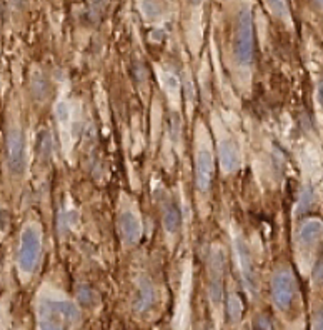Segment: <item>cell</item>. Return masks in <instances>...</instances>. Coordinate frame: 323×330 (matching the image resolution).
<instances>
[{"instance_id": "obj_4", "label": "cell", "mask_w": 323, "mask_h": 330, "mask_svg": "<svg viewBox=\"0 0 323 330\" xmlns=\"http://www.w3.org/2000/svg\"><path fill=\"white\" fill-rule=\"evenodd\" d=\"M297 292L295 277L290 270L276 272L271 280V300L279 310H288L292 305L293 295Z\"/></svg>"}, {"instance_id": "obj_5", "label": "cell", "mask_w": 323, "mask_h": 330, "mask_svg": "<svg viewBox=\"0 0 323 330\" xmlns=\"http://www.w3.org/2000/svg\"><path fill=\"white\" fill-rule=\"evenodd\" d=\"M7 162L14 175H22L27 169V150L25 139L17 127L10 129L7 134Z\"/></svg>"}, {"instance_id": "obj_11", "label": "cell", "mask_w": 323, "mask_h": 330, "mask_svg": "<svg viewBox=\"0 0 323 330\" xmlns=\"http://www.w3.org/2000/svg\"><path fill=\"white\" fill-rule=\"evenodd\" d=\"M323 234V222L318 219H308L300 225L298 240L303 245H313Z\"/></svg>"}, {"instance_id": "obj_8", "label": "cell", "mask_w": 323, "mask_h": 330, "mask_svg": "<svg viewBox=\"0 0 323 330\" xmlns=\"http://www.w3.org/2000/svg\"><path fill=\"white\" fill-rule=\"evenodd\" d=\"M235 255L237 262H239V269L242 274V282L247 287L248 292L255 290V270H253V262L250 250H248L247 243L242 238H235Z\"/></svg>"}, {"instance_id": "obj_16", "label": "cell", "mask_w": 323, "mask_h": 330, "mask_svg": "<svg viewBox=\"0 0 323 330\" xmlns=\"http://www.w3.org/2000/svg\"><path fill=\"white\" fill-rule=\"evenodd\" d=\"M38 149H40V157H49L50 155V150H52V137H50L49 132L40 134Z\"/></svg>"}, {"instance_id": "obj_9", "label": "cell", "mask_w": 323, "mask_h": 330, "mask_svg": "<svg viewBox=\"0 0 323 330\" xmlns=\"http://www.w3.org/2000/svg\"><path fill=\"white\" fill-rule=\"evenodd\" d=\"M218 155H220V165H222L223 172L232 174L237 172L242 165L240 150L232 140H222L218 144Z\"/></svg>"}, {"instance_id": "obj_19", "label": "cell", "mask_w": 323, "mask_h": 330, "mask_svg": "<svg viewBox=\"0 0 323 330\" xmlns=\"http://www.w3.org/2000/svg\"><path fill=\"white\" fill-rule=\"evenodd\" d=\"M311 330H323V305L315 312L313 322H311Z\"/></svg>"}, {"instance_id": "obj_14", "label": "cell", "mask_w": 323, "mask_h": 330, "mask_svg": "<svg viewBox=\"0 0 323 330\" xmlns=\"http://www.w3.org/2000/svg\"><path fill=\"white\" fill-rule=\"evenodd\" d=\"M243 314V302L239 294H230L226 299V315L230 320L237 322Z\"/></svg>"}, {"instance_id": "obj_3", "label": "cell", "mask_w": 323, "mask_h": 330, "mask_svg": "<svg viewBox=\"0 0 323 330\" xmlns=\"http://www.w3.org/2000/svg\"><path fill=\"white\" fill-rule=\"evenodd\" d=\"M40 234L33 225H27L20 235V249H19V269L22 274L30 275L37 267L38 257H40Z\"/></svg>"}, {"instance_id": "obj_17", "label": "cell", "mask_w": 323, "mask_h": 330, "mask_svg": "<svg viewBox=\"0 0 323 330\" xmlns=\"http://www.w3.org/2000/svg\"><path fill=\"white\" fill-rule=\"evenodd\" d=\"M311 190L310 189H305L302 197H300V202H298V212H303V210H307L310 205H311Z\"/></svg>"}, {"instance_id": "obj_2", "label": "cell", "mask_w": 323, "mask_h": 330, "mask_svg": "<svg viewBox=\"0 0 323 330\" xmlns=\"http://www.w3.org/2000/svg\"><path fill=\"white\" fill-rule=\"evenodd\" d=\"M235 60L240 65L248 67L253 60V17L250 9L243 7L237 15L235 37H234Z\"/></svg>"}, {"instance_id": "obj_15", "label": "cell", "mask_w": 323, "mask_h": 330, "mask_svg": "<svg viewBox=\"0 0 323 330\" xmlns=\"http://www.w3.org/2000/svg\"><path fill=\"white\" fill-rule=\"evenodd\" d=\"M162 82H163V87H165V90H167L170 95L175 94V97H177L180 85H178V80L172 75V73H163V75H162Z\"/></svg>"}, {"instance_id": "obj_13", "label": "cell", "mask_w": 323, "mask_h": 330, "mask_svg": "<svg viewBox=\"0 0 323 330\" xmlns=\"http://www.w3.org/2000/svg\"><path fill=\"white\" fill-rule=\"evenodd\" d=\"M182 224V214L177 209V205H167V209L163 210V227L170 234H175L180 229Z\"/></svg>"}, {"instance_id": "obj_7", "label": "cell", "mask_w": 323, "mask_h": 330, "mask_svg": "<svg viewBox=\"0 0 323 330\" xmlns=\"http://www.w3.org/2000/svg\"><path fill=\"white\" fill-rule=\"evenodd\" d=\"M213 180V157L208 149H202L197 152L195 158V182L197 189L207 192L210 189Z\"/></svg>"}, {"instance_id": "obj_10", "label": "cell", "mask_w": 323, "mask_h": 330, "mask_svg": "<svg viewBox=\"0 0 323 330\" xmlns=\"http://www.w3.org/2000/svg\"><path fill=\"white\" fill-rule=\"evenodd\" d=\"M118 227H120V234L123 242L128 245L137 243L142 237V224L139 217L132 212H122L118 219Z\"/></svg>"}, {"instance_id": "obj_21", "label": "cell", "mask_w": 323, "mask_h": 330, "mask_svg": "<svg viewBox=\"0 0 323 330\" xmlns=\"http://www.w3.org/2000/svg\"><path fill=\"white\" fill-rule=\"evenodd\" d=\"M257 330H271V322H270L265 315L258 317V320H257Z\"/></svg>"}, {"instance_id": "obj_12", "label": "cell", "mask_w": 323, "mask_h": 330, "mask_svg": "<svg viewBox=\"0 0 323 330\" xmlns=\"http://www.w3.org/2000/svg\"><path fill=\"white\" fill-rule=\"evenodd\" d=\"M154 302V287L149 280H140L139 295L135 299V312H145Z\"/></svg>"}, {"instance_id": "obj_22", "label": "cell", "mask_w": 323, "mask_h": 330, "mask_svg": "<svg viewBox=\"0 0 323 330\" xmlns=\"http://www.w3.org/2000/svg\"><path fill=\"white\" fill-rule=\"evenodd\" d=\"M318 102L323 107V80H320V84H318Z\"/></svg>"}, {"instance_id": "obj_18", "label": "cell", "mask_w": 323, "mask_h": 330, "mask_svg": "<svg viewBox=\"0 0 323 330\" xmlns=\"http://www.w3.org/2000/svg\"><path fill=\"white\" fill-rule=\"evenodd\" d=\"M57 118H59V122L62 125L69 123V107H67L64 102H60V104L57 105Z\"/></svg>"}, {"instance_id": "obj_6", "label": "cell", "mask_w": 323, "mask_h": 330, "mask_svg": "<svg viewBox=\"0 0 323 330\" xmlns=\"http://www.w3.org/2000/svg\"><path fill=\"white\" fill-rule=\"evenodd\" d=\"M223 250L215 249L210 259V299L215 305L222 302L223 297Z\"/></svg>"}, {"instance_id": "obj_20", "label": "cell", "mask_w": 323, "mask_h": 330, "mask_svg": "<svg viewBox=\"0 0 323 330\" xmlns=\"http://www.w3.org/2000/svg\"><path fill=\"white\" fill-rule=\"evenodd\" d=\"M313 280L315 283H323V257L318 260V264L313 269Z\"/></svg>"}, {"instance_id": "obj_1", "label": "cell", "mask_w": 323, "mask_h": 330, "mask_svg": "<svg viewBox=\"0 0 323 330\" xmlns=\"http://www.w3.org/2000/svg\"><path fill=\"white\" fill-rule=\"evenodd\" d=\"M40 330H70L80 320V310L73 302L42 299L37 309Z\"/></svg>"}]
</instances>
